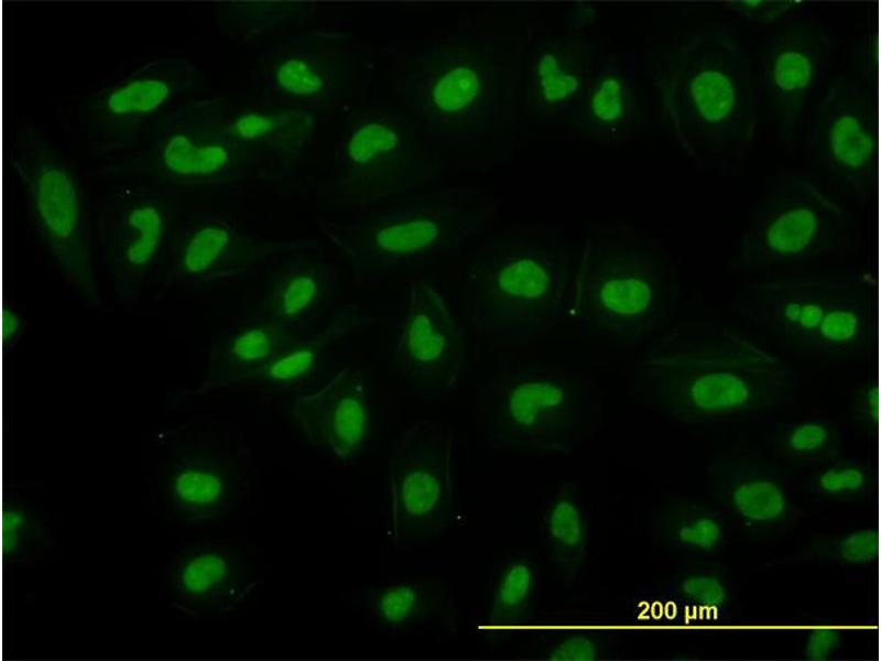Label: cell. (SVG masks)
I'll list each match as a JSON object with an SVG mask.
<instances>
[{"mask_svg": "<svg viewBox=\"0 0 881 661\" xmlns=\"http://www.w3.org/2000/svg\"><path fill=\"white\" fill-rule=\"evenodd\" d=\"M630 383L668 422L708 427L774 419L796 402L800 375L748 336L697 323L644 345Z\"/></svg>", "mask_w": 881, "mask_h": 661, "instance_id": "1", "label": "cell"}, {"mask_svg": "<svg viewBox=\"0 0 881 661\" xmlns=\"http://www.w3.org/2000/svg\"><path fill=\"white\" fill-rule=\"evenodd\" d=\"M523 56L510 37L466 22L391 58L396 93L423 139L475 150L512 126Z\"/></svg>", "mask_w": 881, "mask_h": 661, "instance_id": "2", "label": "cell"}, {"mask_svg": "<svg viewBox=\"0 0 881 661\" xmlns=\"http://www.w3.org/2000/svg\"><path fill=\"white\" fill-rule=\"evenodd\" d=\"M663 120L698 170L739 174L757 138L760 112L750 50L730 24L673 36L650 66Z\"/></svg>", "mask_w": 881, "mask_h": 661, "instance_id": "3", "label": "cell"}, {"mask_svg": "<svg viewBox=\"0 0 881 661\" xmlns=\"http://www.w3.org/2000/svg\"><path fill=\"white\" fill-rule=\"evenodd\" d=\"M578 252L553 232L489 237L461 283L463 318L497 346H523L544 336L570 318Z\"/></svg>", "mask_w": 881, "mask_h": 661, "instance_id": "4", "label": "cell"}, {"mask_svg": "<svg viewBox=\"0 0 881 661\" xmlns=\"http://www.w3.org/2000/svg\"><path fill=\"white\" fill-rule=\"evenodd\" d=\"M679 266L657 237L640 231L586 239L574 273L570 319L616 348L643 347L674 317Z\"/></svg>", "mask_w": 881, "mask_h": 661, "instance_id": "5", "label": "cell"}, {"mask_svg": "<svg viewBox=\"0 0 881 661\" xmlns=\"http://www.w3.org/2000/svg\"><path fill=\"white\" fill-rule=\"evenodd\" d=\"M485 443L492 449L569 455L602 424V398L578 371L515 360L483 381Z\"/></svg>", "mask_w": 881, "mask_h": 661, "instance_id": "6", "label": "cell"}, {"mask_svg": "<svg viewBox=\"0 0 881 661\" xmlns=\"http://www.w3.org/2000/svg\"><path fill=\"white\" fill-rule=\"evenodd\" d=\"M475 194L442 188L393 198L354 212L329 237L357 282L378 281L450 254L483 232L491 208L476 204Z\"/></svg>", "mask_w": 881, "mask_h": 661, "instance_id": "7", "label": "cell"}, {"mask_svg": "<svg viewBox=\"0 0 881 661\" xmlns=\"http://www.w3.org/2000/svg\"><path fill=\"white\" fill-rule=\"evenodd\" d=\"M860 220L806 171L771 176L749 207L735 245L737 266L748 273L811 269L855 252Z\"/></svg>", "mask_w": 881, "mask_h": 661, "instance_id": "8", "label": "cell"}, {"mask_svg": "<svg viewBox=\"0 0 881 661\" xmlns=\"http://www.w3.org/2000/svg\"><path fill=\"white\" fill-rule=\"evenodd\" d=\"M9 164L36 236L72 294L107 304L97 279L94 205L77 169L31 124L12 134Z\"/></svg>", "mask_w": 881, "mask_h": 661, "instance_id": "9", "label": "cell"}, {"mask_svg": "<svg viewBox=\"0 0 881 661\" xmlns=\"http://www.w3.org/2000/svg\"><path fill=\"white\" fill-rule=\"evenodd\" d=\"M157 456L145 486L167 520L203 528L224 519L249 498L255 475L246 444L196 420L153 434Z\"/></svg>", "mask_w": 881, "mask_h": 661, "instance_id": "10", "label": "cell"}, {"mask_svg": "<svg viewBox=\"0 0 881 661\" xmlns=\"http://www.w3.org/2000/svg\"><path fill=\"white\" fill-rule=\"evenodd\" d=\"M463 444L453 430L423 419L393 443L385 487L387 533L398 549L425 546L459 523Z\"/></svg>", "mask_w": 881, "mask_h": 661, "instance_id": "11", "label": "cell"}, {"mask_svg": "<svg viewBox=\"0 0 881 661\" xmlns=\"http://www.w3.org/2000/svg\"><path fill=\"white\" fill-rule=\"evenodd\" d=\"M834 40L828 18L801 2L780 20L753 64L760 117L766 116L775 141L790 154L801 150L813 109L829 82Z\"/></svg>", "mask_w": 881, "mask_h": 661, "instance_id": "12", "label": "cell"}, {"mask_svg": "<svg viewBox=\"0 0 881 661\" xmlns=\"http://www.w3.org/2000/svg\"><path fill=\"white\" fill-rule=\"evenodd\" d=\"M333 181L340 204L365 209L411 195L437 177L439 162L407 115L357 109L336 143Z\"/></svg>", "mask_w": 881, "mask_h": 661, "instance_id": "13", "label": "cell"}, {"mask_svg": "<svg viewBox=\"0 0 881 661\" xmlns=\"http://www.w3.org/2000/svg\"><path fill=\"white\" fill-rule=\"evenodd\" d=\"M869 67L836 74L817 100L801 145L807 171L844 203L866 205L875 189L878 107Z\"/></svg>", "mask_w": 881, "mask_h": 661, "instance_id": "14", "label": "cell"}, {"mask_svg": "<svg viewBox=\"0 0 881 661\" xmlns=\"http://www.w3.org/2000/svg\"><path fill=\"white\" fill-rule=\"evenodd\" d=\"M862 280L855 269L747 273L735 289L730 308L782 348L818 358Z\"/></svg>", "mask_w": 881, "mask_h": 661, "instance_id": "15", "label": "cell"}, {"mask_svg": "<svg viewBox=\"0 0 881 661\" xmlns=\"http://www.w3.org/2000/svg\"><path fill=\"white\" fill-rule=\"evenodd\" d=\"M183 216L178 193L149 183L117 186L94 204L97 261L118 304L131 306L162 278Z\"/></svg>", "mask_w": 881, "mask_h": 661, "instance_id": "16", "label": "cell"}, {"mask_svg": "<svg viewBox=\"0 0 881 661\" xmlns=\"http://www.w3.org/2000/svg\"><path fill=\"white\" fill-rule=\"evenodd\" d=\"M198 74L188 56L150 57L81 97L70 132L104 153L127 155L191 98Z\"/></svg>", "mask_w": 881, "mask_h": 661, "instance_id": "17", "label": "cell"}, {"mask_svg": "<svg viewBox=\"0 0 881 661\" xmlns=\"http://www.w3.org/2000/svg\"><path fill=\"white\" fill-rule=\"evenodd\" d=\"M257 162L222 134L216 98H189L120 163L149 184L181 194L228 185Z\"/></svg>", "mask_w": 881, "mask_h": 661, "instance_id": "18", "label": "cell"}, {"mask_svg": "<svg viewBox=\"0 0 881 661\" xmlns=\"http://www.w3.org/2000/svg\"><path fill=\"white\" fill-rule=\"evenodd\" d=\"M392 370L423 404L449 399L465 377V328L432 281L409 283L391 323Z\"/></svg>", "mask_w": 881, "mask_h": 661, "instance_id": "19", "label": "cell"}, {"mask_svg": "<svg viewBox=\"0 0 881 661\" xmlns=\"http://www.w3.org/2000/svg\"><path fill=\"white\" fill-rule=\"evenodd\" d=\"M358 65L354 36L313 29L257 45L251 76L264 102L316 108L352 95Z\"/></svg>", "mask_w": 881, "mask_h": 661, "instance_id": "20", "label": "cell"}, {"mask_svg": "<svg viewBox=\"0 0 881 661\" xmlns=\"http://www.w3.org/2000/svg\"><path fill=\"white\" fill-rule=\"evenodd\" d=\"M317 245L311 240L271 242L246 230L230 216L200 212L183 216L156 299L187 289L241 278L268 266L274 254Z\"/></svg>", "mask_w": 881, "mask_h": 661, "instance_id": "21", "label": "cell"}, {"mask_svg": "<svg viewBox=\"0 0 881 661\" xmlns=\"http://www.w3.org/2000/svg\"><path fill=\"white\" fill-rule=\"evenodd\" d=\"M258 584L248 555L236 544L184 539L162 566L159 597L181 620H221L232 616Z\"/></svg>", "mask_w": 881, "mask_h": 661, "instance_id": "22", "label": "cell"}, {"mask_svg": "<svg viewBox=\"0 0 881 661\" xmlns=\"http://www.w3.org/2000/svg\"><path fill=\"white\" fill-rule=\"evenodd\" d=\"M317 245L270 262L257 305L249 314L272 323L281 335H295L325 319L339 304L336 266L316 256Z\"/></svg>", "mask_w": 881, "mask_h": 661, "instance_id": "23", "label": "cell"}, {"mask_svg": "<svg viewBox=\"0 0 881 661\" xmlns=\"http://www.w3.org/2000/svg\"><path fill=\"white\" fill-rule=\"evenodd\" d=\"M292 415L307 440L348 460L367 444L372 410L362 369L345 367L315 390L300 393Z\"/></svg>", "mask_w": 881, "mask_h": 661, "instance_id": "24", "label": "cell"}, {"mask_svg": "<svg viewBox=\"0 0 881 661\" xmlns=\"http://www.w3.org/2000/svg\"><path fill=\"white\" fill-rule=\"evenodd\" d=\"M601 45L583 37L533 42L523 56L525 100L535 113L572 122L601 59Z\"/></svg>", "mask_w": 881, "mask_h": 661, "instance_id": "25", "label": "cell"}, {"mask_svg": "<svg viewBox=\"0 0 881 661\" xmlns=\"http://www.w3.org/2000/svg\"><path fill=\"white\" fill-rule=\"evenodd\" d=\"M707 466L727 516L758 530L783 527L795 516L791 480L761 456L730 451Z\"/></svg>", "mask_w": 881, "mask_h": 661, "instance_id": "26", "label": "cell"}, {"mask_svg": "<svg viewBox=\"0 0 881 661\" xmlns=\"http://www.w3.org/2000/svg\"><path fill=\"white\" fill-rule=\"evenodd\" d=\"M369 324L370 317L355 305L339 303L311 329L282 335L273 358L257 381L281 392L304 393L317 389L336 373L334 368L341 340Z\"/></svg>", "mask_w": 881, "mask_h": 661, "instance_id": "27", "label": "cell"}, {"mask_svg": "<svg viewBox=\"0 0 881 661\" xmlns=\"http://www.w3.org/2000/svg\"><path fill=\"white\" fill-rule=\"evenodd\" d=\"M367 620L382 635L450 633L463 615L460 600L435 583L394 579L363 592Z\"/></svg>", "mask_w": 881, "mask_h": 661, "instance_id": "28", "label": "cell"}, {"mask_svg": "<svg viewBox=\"0 0 881 661\" xmlns=\"http://www.w3.org/2000/svg\"><path fill=\"white\" fill-rule=\"evenodd\" d=\"M641 68L635 53L601 57L570 122L584 136L623 143L639 134L637 78Z\"/></svg>", "mask_w": 881, "mask_h": 661, "instance_id": "29", "label": "cell"}, {"mask_svg": "<svg viewBox=\"0 0 881 661\" xmlns=\"http://www.w3.org/2000/svg\"><path fill=\"white\" fill-rule=\"evenodd\" d=\"M216 109L222 134L258 161L300 154L319 126L316 108L301 105L262 102L229 111L216 99Z\"/></svg>", "mask_w": 881, "mask_h": 661, "instance_id": "30", "label": "cell"}, {"mask_svg": "<svg viewBox=\"0 0 881 661\" xmlns=\"http://www.w3.org/2000/svg\"><path fill=\"white\" fill-rule=\"evenodd\" d=\"M542 594L543 579L534 553H509L490 574L487 607L477 621L481 636L492 643L510 642L533 622Z\"/></svg>", "mask_w": 881, "mask_h": 661, "instance_id": "31", "label": "cell"}, {"mask_svg": "<svg viewBox=\"0 0 881 661\" xmlns=\"http://www.w3.org/2000/svg\"><path fill=\"white\" fill-rule=\"evenodd\" d=\"M595 530L594 511L575 483L558 484L545 498L540 539L557 577L567 588L583 575Z\"/></svg>", "mask_w": 881, "mask_h": 661, "instance_id": "32", "label": "cell"}, {"mask_svg": "<svg viewBox=\"0 0 881 661\" xmlns=\"http://www.w3.org/2000/svg\"><path fill=\"white\" fill-rule=\"evenodd\" d=\"M281 336L272 323L251 314L228 324L209 342L206 377L195 393L257 381L273 358Z\"/></svg>", "mask_w": 881, "mask_h": 661, "instance_id": "33", "label": "cell"}, {"mask_svg": "<svg viewBox=\"0 0 881 661\" xmlns=\"http://www.w3.org/2000/svg\"><path fill=\"white\" fill-rule=\"evenodd\" d=\"M40 483L11 485L3 510L4 559L11 568H25L41 561L57 546L56 528L35 499Z\"/></svg>", "mask_w": 881, "mask_h": 661, "instance_id": "34", "label": "cell"}, {"mask_svg": "<svg viewBox=\"0 0 881 661\" xmlns=\"http://www.w3.org/2000/svg\"><path fill=\"white\" fill-rule=\"evenodd\" d=\"M623 635L608 619L572 621L540 632L530 654L557 661L608 660L618 655Z\"/></svg>", "mask_w": 881, "mask_h": 661, "instance_id": "35", "label": "cell"}, {"mask_svg": "<svg viewBox=\"0 0 881 661\" xmlns=\"http://www.w3.org/2000/svg\"><path fill=\"white\" fill-rule=\"evenodd\" d=\"M653 542L673 551L711 553L727 541L722 514L701 507L656 508L649 516Z\"/></svg>", "mask_w": 881, "mask_h": 661, "instance_id": "36", "label": "cell"}, {"mask_svg": "<svg viewBox=\"0 0 881 661\" xmlns=\"http://www.w3.org/2000/svg\"><path fill=\"white\" fill-rule=\"evenodd\" d=\"M217 24L240 39L301 25L314 13V4L292 1H232L216 6Z\"/></svg>", "mask_w": 881, "mask_h": 661, "instance_id": "37", "label": "cell"}, {"mask_svg": "<svg viewBox=\"0 0 881 661\" xmlns=\"http://www.w3.org/2000/svg\"><path fill=\"white\" fill-rule=\"evenodd\" d=\"M771 436L775 453L798 464L829 460L847 438L845 427L829 418L787 421Z\"/></svg>", "mask_w": 881, "mask_h": 661, "instance_id": "38", "label": "cell"}, {"mask_svg": "<svg viewBox=\"0 0 881 661\" xmlns=\"http://www.w3.org/2000/svg\"><path fill=\"white\" fill-rule=\"evenodd\" d=\"M664 592L679 604H687L716 615L731 610V588L726 579L706 568H687L674 573Z\"/></svg>", "mask_w": 881, "mask_h": 661, "instance_id": "39", "label": "cell"}, {"mask_svg": "<svg viewBox=\"0 0 881 661\" xmlns=\"http://www.w3.org/2000/svg\"><path fill=\"white\" fill-rule=\"evenodd\" d=\"M873 472L857 459L827 460L802 483V490L820 498H852L868 494L873 486Z\"/></svg>", "mask_w": 881, "mask_h": 661, "instance_id": "40", "label": "cell"}, {"mask_svg": "<svg viewBox=\"0 0 881 661\" xmlns=\"http://www.w3.org/2000/svg\"><path fill=\"white\" fill-rule=\"evenodd\" d=\"M878 533L872 527L840 533L805 549L798 559H815L839 566L867 565L875 560Z\"/></svg>", "mask_w": 881, "mask_h": 661, "instance_id": "41", "label": "cell"}, {"mask_svg": "<svg viewBox=\"0 0 881 661\" xmlns=\"http://www.w3.org/2000/svg\"><path fill=\"white\" fill-rule=\"evenodd\" d=\"M801 1H725L724 6L740 19L768 26L783 19L794 10Z\"/></svg>", "mask_w": 881, "mask_h": 661, "instance_id": "42", "label": "cell"}, {"mask_svg": "<svg viewBox=\"0 0 881 661\" xmlns=\"http://www.w3.org/2000/svg\"><path fill=\"white\" fill-rule=\"evenodd\" d=\"M801 654L807 660L824 661L840 657L842 638L838 629L819 625L806 630L802 636Z\"/></svg>", "mask_w": 881, "mask_h": 661, "instance_id": "43", "label": "cell"}, {"mask_svg": "<svg viewBox=\"0 0 881 661\" xmlns=\"http://www.w3.org/2000/svg\"><path fill=\"white\" fill-rule=\"evenodd\" d=\"M877 383L869 377L863 380L855 390L851 411L853 420L864 430L874 427L877 420Z\"/></svg>", "mask_w": 881, "mask_h": 661, "instance_id": "44", "label": "cell"}, {"mask_svg": "<svg viewBox=\"0 0 881 661\" xmlns=\"http://www.w3.org/2000/svg\"><path fill=\"white\" fill-rule=\"evenodd\" d=\"M28 324L25 314L19 307L12 305L7 307L3 316V335L8 348H14L20 343Z\"/></svg>", "mask_w": 881, "mask_h": 661, "instance_id": "45", "label": "cell"}]
</instances>
